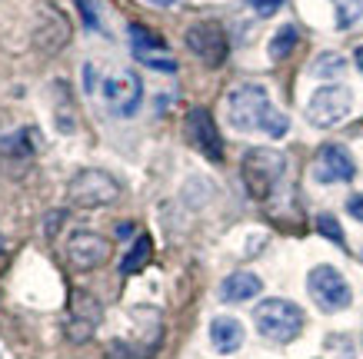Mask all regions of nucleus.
Listing matches in <instances>:
<instances>
[{"label":"nucleus","instance_id":"f257e3e1","mask_svg":"<svg viewBox=\"0 0 363 359\" xmlns=\"http://www.w3.org/2000/svg\"><path fill=\"white\" fill-rule=\"evenodd\" d=\"M227 120H230V127H237L243 133L260 130L267 137H274V140L286 137V130H290V117L270 103V93H267L264 84L233 87L227 93Z\"/></svg>","mask_w":363,"mask_h":359},{"label":"nucleus","instance_id":"f03ea898","mask_svg":"<svg viewBox=\"0 0 363 359\" xmlns=\"http://www.w3.org/2000/svg\"><path fill=\"white\" fill-rule=\"evenodd\" d=\"M253 323L260 329V336L270 343H294L303 329V309L290 300H264L253 309Z\"/></svg>","mask_w":363,"mask_h":359},{"label":"nucleus","instance_id":"7ed1b4c3","mask_svg":"<svg viewBox=\"0 0 363 359\" xmlns=\"http://www.w3.org/2000/svg\"><path fill=\"white\" fill-rule=\"evenodd\" d=\"M284 153L267 150V147H253L243 156V183L250 190L253 200H267V196L277 190L280 176H284Z\"/></svg>","mask_w":363,"mask_h":359},{"label":"nucleus","instance_id":"20e7f679","mask_svg":"<svg viewBox=\"0 0 363 359\" xmlns=\"http://www.w3.org/2000/svg\"><path fill=\"white\" fill-rule=\"evenodd\" d=\"M121 196V183L113 180L107 170H80L70 186H67V200L74 207H84V210H97V207H107Z\"/></svg>","mask_w":363,"mask_h":359},{"label":"nucleus","instance_id":"39448f33","mask_svg":"<svg viewBox=\"0 0 363 359\" xmlns=\"http://www.w3.org/2000/svg\"><path fill=\"white\" fill-rule=\"evenodd\" d=\"M307 293L310 300L323 309V313H340V309H347L353 300L350 293V283L343 280V273L337 270V266H313L307 276Z\"/></svg>","mask_w":363,"mask_h":359},{"label":"nucleus","instance_id":"423d86ee","mask_svg":"<svg viewBox=\"0 0 363 359\" xmlns=\"http://www.w3.org/2000/svg\"><path fill=\"white\" fill-rule=\"evenodd\" d=\"M184 40H187L190 54L197 57V60H203L207 67H220L223 60H227V50H230L227 33H223V27L217 21L190 23L187 33H184Z\"/></svg>","mask_w":363,"mask_h":359},{"label":"nucleus","instance_id":"0eeeda50","mask_svg":"<svg viewBox=\"0 0 363 359\" xmlns=\"http://www.w3.org/2000/svg\"><path fill=\"white\" fill-rule=\"evenodd\" d=\"M104 103L111 113L117 117H133L137 110H140V100H143V84L140 76L130 74V70H117L104 80Z\"/></svg>","mask_w":363,"mask_h":359},{"label":"nucleus","instance_id":"6e6552de","mask_svg":"<svg viewBox=\"0 0 363 359\" xmlns=\"http://www.w3.org/2000/svg\"><path fill=\"white\" fill-rule=\"evenodd\" d=\"M353 110V93L347 87H323L317 90L307 103V120L313 127H337L340 120L350 117Z\"/></svg>","mask_w":363,"mask_h":359},{"label":"nucleus","instance_id":"1a4fd4ad","mask_svg":"<svg viewBox=\"0 0 363 359\" xmlns=\"http://www.w3.org/2000/svg\"><path fill=\"white\" fill-rule=\"evenodd\" d=\"M67 260L74 263L77 270H97V266H104L111 260V243L100 233L77 229L74 237L67 239Z\"/></svg>","mask_w":363,"mask_h":359},{"label":"nucleus","instance_id":"9d476101","mask_svg":"<svg viewBox=\"0 0 363 359\" xmlns=\"http://www.w3.org/2000/svg\"><path fill=\"white\" fill-rule=\"evenodd\" d=\"M187 140L194 143V150L203 153L207 160H220L223 156L220 130H217V123H213V117H210V110L194 107L187 113Z\"/></svg>","mask_w":363,"mask_h":359},{"label":"nucleus","instance_id":"9b49d317","mask_svg":"<svg viewBox=\"0 0 363 359\" xmlns=\"http://www.w3.org/2000/svg\"><path fill=\"white\" fill-rule=\"evenodd\" d=\"M130 44H133V57H137L143 67H154V70H164V74H174L177 70V60L167 54V44L157 33L147 30V27L130 23Z\"/></svg>","mask_w":363,"mask_h":359},{"label":"nucleus","instance_id":"f8f14e48","mask_svg":"<svg viewBox=\"0 0 363 359\" xmlns=\"http://www.w3.org/2000/svg\"><path fill=\"white\" fill-rule=\"evenodd\" d=\"M313 173H317L320 183H347V180H353L357 166H353L350 153L343 150V147H337V143H327V147H320V153H317Z\"/></svg>","mask_w":363,"mask_h":359},{"label":"nucleus","instance_id":"ddd939ff","mask_svg":"<svg viewBox=\"0 0 363 359\" xmlns=\"http://www.w3.org/2000/svg\"><path fill=\"white\" fill-rule=\"evenodd\" d=\"M100 323V306L94 296H77L74 306H70V316H67V336L74 339V343H87L94 336V329Z\"/></svg>","mask_w":363,"mask_h":359},{"label":"nucleus","instance_id":"4468645a","mask_svg":"<svg viewBox=\"0 0 363 359\" xmlns=\"http://www.w3.org/2000/svg\"><path fill=\"white\" fill-rule=\"evenodd\" d=\"M67 40H70V27H67L64 13L54 11V7H44L40 11V27H37V44L47 47V50H60Z\"/></svg>","mask_w":363,"mask_h":359},{"label":"nucleus","instance_id":"2eb2a0df","mask_svg":"<svg viewBox=\"0 0 363 359\" xmlns=\"http://www.w3.org/2000/svg\"><path fill=\"white\" fill-rule=\"evenodd\" d=\"M264 283H260V276L257 273H230L227 280L220 283V300L223 303H243V300H253V296H260Z\"/></svg>","mask_w":363,"mask_h":359},{"label":"nucleus","instance_id":"dca6fc26","mask_svg":"<svg viewBox=\"0 0 363 359\" xmlns=\"http://www.w3.org/2000/svg\"><path fill=\"white\" fill-rule=\"evenodd\" d=\"M210 343L217 353H237L243 346V326L233 316H217L210 323Z\"/></svg>","mask_w":363,"mask_h":359},{"label":"nucleus","instance_id":"f3484780","mask_svg":"<svg viewBox=\"0 0 363 359\" xmlns=\"http://www.w3.org/2000/svg\"><path fill=\"white\" fill-rule=\"evenodd\" d=\"M300 33L294 23H286V27H280V30L274 33V40H270V47H267V54H270V60H286V57L294 54V47H297Z\"/></svg>","mask_w":363,"mask_h":359},{"label":"nucleus","instance_id":"a211bd4d","mask_svg":"<svg viewBox=\"0 0 363 359\" xmlns=\"http://www.w3.org/2000/svg\"><path fill=\"white\" fill-rule=\"evenodd\" d=\"M150 253H154V246H150V239L147 237H140L137 243H133V250L123 256V263H121V270L127 273V276H133V273H140L147 263H150Z\"/></svg>","mask_w":363,"mask_h":359},{"label":"nucleus","instance_id":"6ab92c4d","mask_svg":"<svg viewBox=\"0 0 363 359\" xmlns=\"http://www.w3.org/2000/svg\"><path fill=\"white\" fill-rule=\"evenodd\" d=\"M33 130H17V133H11V137H4L0 140V150H7L11 156H33Z\"/></svg>","mask_w":363,"mask_h":359},{"label":"nucleus","instance_id":"aec40b11","mask_svg":"<svg viewBox=\"0 0 363 359\" xmlns=\"http://www.w3.org/2000/svg\"><path fill=\"white\" fill-rule=\"evenodd\" d=\"M337 4V27L350 30L353 23H360L363 17V0H333Z\"/></svg>","mask_w":363,"mask_h":359},{"label":"nucleus","instance_id":"412c9836","mask_svg":"<svg viewBox=\"0 0 363 359\" xmlns=\"http://www.w3.org/2000/svg\"><path fill=\"white\" fill-rule=\"evenodd\" d=\"M343 67H347V60H343L340 54H320L317 60H313V67H310V74L313 76H340Z\"/></svg>","mask_w":363,"mask_h":359},{"label":"nucleus","instance_id":"4be33fe9","mask_svg":"<svg viewBox=\"0 0 363 359\" xmlns=\"http://www.w3.org/2000/svg\"><path fill=\"white\" fill-rule=\"evenodd\" d=\"M317 229L327 239H333V243H343V229H340V223H337L330 213H320V217H317Z\"/></svg>","mask_w":363,"mask_h":359},{"label":"nucleus","instance_id":"5701e85b","mask_svg":"<svg viewBox=\"0 0 363 359\" xmlns=\"http://www.w3.org/2000/svg\"><path fill=\"white\" fill-rule=\"evenodd\" d=\"M80 13H84V21H87L90 30H100V17H97V7H94V0H77Z\"/></svg>","mask_w":363,"mask_h":359},{"label":"nucleus","instance_id":"b1692460","mask_svg":"<svg viewBox=\"0 0 363 359\" xmlns=\"http://www.w3.org/2000/svg\"><path fill=\"white\" fill-rule=\"evenodd\" d=\"M250 4L260 17H270V13H277L280 7H284V0H250Z\"/></svg>","mask_w":363,"mask_h":359},{"label":"nucleus","instance_id":"393cba45","mask_svg":"<svg viewBox=\"0 0 363 359\" xmlns=\"http://www.w3.org/2000/svg\"><path fill=\"white\" fill-rule=\"evenodd\" d=\"M347 210H350V217H353V220H360V223H363V193L350 196V203H347Z\"/></svg>","mask_w":363,"mask_h":359},{"label":"nucleus","instance_id":"a878e982","mask_svg":"<svg viewBox=\"0 0 363 359\" xmlns=\"http://www.w3.org/2000/svg\"><path fill=\"white\" fill-rule=\"evenodd\" d=\"M147 4H154V7H170V4H177V0H147Z\"/></svg>","mask_w":363,"mask_h":359},{"label":"nucleus","instance_id":"bb28decb","mask_svg":"<svg viewBox=\"0 0 363 359\" xmlns=\"http://www.w3.org/2000/svg\"><path fill=\"white\" fill-rule=\"evenodd\" d=\"M353 60H357V67L363 70V47H357V57H353Z\"/></svg>","mask_w":363,"mask_h":359},{"label":"nucleus","instance_id":"cd10ccee","mask_svg":"<svg viewBox=\"0 0 363 359\" xmlns=\"http://www.w3.org/2000/svg\"><path fill=\"white\" fill-rule=\"evenodd\" d=\"M0 253H4V233H0Z\"/></svg>","mask_w":363,"mask_h":359}]
</instances>
